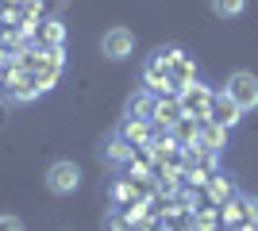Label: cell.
Segmentation results:
<instances>
[{
  "label": "cell",
  "instance_id": "6da1fadb",
  "mask_svg": "<svg viewBox=\"0 0 258 231\" xmlns=\"http://www.w3.org/2000/svg\"><path fill=\"white\" fill-rule=\"evenodd\" d=\"M43 185L50 189L54 197H70V193H77V185H81V166L70 162V158H58V162L46 166Z\"/></svg>",
  "mask_w": 258,
  "mask_h": 231
},
{
  "label": "cell",
  "instance_id": "7a4b0ae2",
  "mask_svg": "<svg viewBox=\"0 0 258 231\" xmlns=\"http://www.w3.org/2000/svg\"><path fill=\"white\" fill-rule=\"evenodd\" d=\"M212 100H216V93L208 85H201V81H193V85H185L181 93H177V104H181L185 120H208Z\"/></svg>",
  "mask_w": 258,
  "mask_h": 231
},
{
  "label": "cell",
  "instance_id": "3957f363",
  "mask_svg": "<svg viewBox=\"0 0 258 231\" xmlns=\"http://www.w3.org/2000/svg\"><path fill=\"white\" fill-rule=\"evenodd\" d=\"M227 97L235 100L243 112H254L258 108V77L250 73V69H235V73L227 77Z\"/></svg>",
  "mask_w": 258,
  "mask_h": 231
},
{
  "label": "cell",
  "instance_id": "277c9868",
  "mask_svg": "<svg viewBox=\"0 0 258 231\" xmlns=\"http://www.w3.org/2000/svg\"><path fill=\"white\" fill-rule=\"evenodd\" d=\"M100 54L108 58V62H123V58L135 54V35L127 31V27H112V31H104V39H100Z\"/></svg>",
  "mask_w": 258,
  "mask_h": 231
},
{
  "label": "cell",
  "instance_id": "5b68a950",
  "mask_svg": "<svg viewBox=\"0 0 258 231\" xmlns=\"http://www.w3.org/2000/svg\"><path fill=\"white\" fill-rule=\"evenodd\" d=\"M208 120H212L216 127L231 131V127H239V120H243V108H239V104L227 97V93H220V97L212 100V112H208Z\"/></svg>",
  "mask_w": 258,
  "mask_h": 231
},
{
  "label": "cell",
  "instance_id": "8992f818",
  "mask_svg": "<svg viewBox=\"0 0 258 231\" xmlns=\"http://www.w3.org/2000/svg\"><path fill=\"white\" fill-rule=\"evenodd\" d=\"M154 123H162V127H177V123L185 120V112H181V104H177V97H170V100H154V116H151Z\"/></svg>",
  "mask_w": 258,
  "mask_h": 231
},
{
  "label": "cell",
  "instance_id": "52a82bcc",
  "mask_svg": "<svg viewBox=\"0 0 258 231\" xmlns=\"http://www.w3.org/2000/svg\"><path fill=\"white\" fill-rule=\"evenodd\" d=\"M224 139H227V131H224V127H216L212 120H201V123H197V139H193L197 146H208V150H220V146H224Z\"/></svg>",
  "mask_w": 258,
  "mask_h": 231
},
{
  "label": "cell",
  "instance_id": "ba28073f",
  "mask_svg": "<svg viewBox=\"0 0 258 231\" xmlns=\"http://www.w3.org/2000/svg\"><path fill=\"white\" fill-rule=\"evenodd\" d=\"M154 93L151 89H143V93H135V97L127 100V120H151L154 116Z\"/></svg>",
  "mask_w": 258,
  "mask_h": 231
},
{
  "label": "cell",
  "instance_id": "9c48e42d",
  "mask_svg": "<svg viewBox=\"0 0 258 231\" xmlns=\"http://www.w3.org/2000/svg\"><path fill=\"white\" fill-rule=\"evenodd\" d=\"M35 39L46 46H62L66 43V23L62 20H43L39 27H35Z\"/></svg>",
  "mask_w": 258,
  "mask_h": 231
},
{
  "label": "cell",
  "instance_id": "30bf717a",
  "mask_svg": "<svg viewBox=\"0 0 258 231\" xmlns=\"http://www.w3.org/2000/svg\"><path fill=\"white\" fill-rule=\"evenodd\" d=\"M123 139L131 146H147L151 143V120H127L123 123Z\"/></svg>",
  "mask_w": 258,
  "mask_h": 231
},
{
  "label": "cell",
  "instance_id": "8fae6325",
  "mask_svg": "<svg viewBox=\"0 0 258 231\" xmlns=\"http://www.w3.org/2000/svg\"><path fill=\"white\" fill-rule=\"evenodd\" d=\"M208 4H212V16H220V20H235L247 12V0H208Z\"/></svg>",
  "mask_w": 258,
  "mask_h": 231
},
{
  "label": "cell",
  "instance_id": "7c38bea8",
  "mask_svg": "<svg viewBox=\"0 0 258 231\" xmlns=\"http://www.w3.org/2000/svg\"><path fill=\"white\" fill-rule=\"evenodd\" d=\"M108 158H112V162H127L131 158V143L123 139V135H116V139L108 143Z\"/></svg>",
  "mask_w": 258,
  "mask_h": 231
},
{
  "label": "cell",
  "instance_id": "4fadbf2b",
  "mask_svg": "<svg viewBox=\"0 0 258 231\" xmlns=\"http://www.w3.org/2000/svg\"><path fill=\"white\" fill-rule=\"evenodd\" d=\"M212 197L220 200V204H227V200L235 197V185H231L227 177H212Z\"/></svg>",
  "mask_w": 258,
  "mask_h": 231
},
{
  "label": "cell",
  "instance_id": "5bb4252c",
  "mask_svg": "<svg viewBox=\"0 0 258 231\" xmlns=\"http://www.w3.org/2000/svg\"><path fill=\"white\" fill-rule=\"evenodd\" d=\"M0 231H23L20 216H0Z\"/></svg>",
  "mask_w": 258,
  "mask_h": 231
},
{
  "label": "cell",
  "instance_id": "9a60e30c",
  "mask_svg": "<svg viewBox=\"0 0 258 231\" xmlns=\"http://www.w3.org/2000/svg\"><path fill=\"white\" fill-rule=\"evenodd\" d=\"M250 220H254V227H258V200L250 204Z\"/></svg>",
  "mask_w": 258,
  "mask_h": 231
}]
</instances>
